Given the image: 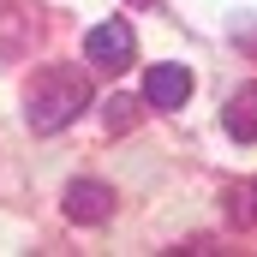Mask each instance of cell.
<instances>
[{
    "instance_id": "6da1fadb",
    "label": "cell",
    "mask_w": 257,
    "mask_h": 257,
    "mask_svg": "<svg viewBox=\"0 0 257 257\" xmlns=\"http://www.w3.org/2000/svg\"><path fill=\"white\" fill-rule=\"evenodd\" d=\"M90 108V72L84 66H42L24 84V120L30 132H60Z\"/></svg>"
},
{
    "instance_id": "7a4b0ae2",
    "label": "cell",
    "mask_w": 257,
    "mask_h": 257,
    "mask_svg": "<svg viewBox=\"0 0 257 257\" xmlns=\"http://www.w3.org/2000/svg\"><path fill=\"white\" fill-rule=\"evenodd\" d=\"M84 54H90V66H96V72H120V66L138 54V42H132V24H120V18L96 24V30L84 36Z\"/></svg>"
},
{
    "instance_id": "3957f363",
    "label": "cell",
    "mask_w": 257,
    "mask_h": 257,
    "mask_svg": "<svg viewBox=\"0 0 257 257\" xmlns=\"http://www.w3.org/2000/svg\"><path fill=\"white\" fill-rule=\"evenodd\" d=\"M186 96H192V72H186V66H150V72H144V102H150V108H180V102H186Z\"/></svg>"
},
{
    "instance_id": "277c9868",
    "label": "cell",
    "mask_w": 257,
    "mask_h": 257,
    "mask_svg": "<svg viewBox=\"0 0 257 257\" xmlns=\"http://www.w3.org/2000/svg\"><path fill=\"white\" fill-rule=\"evenodd\" d=\"M66 215L72 221H108L114 215V192L102 180H72L66 186Z\"/></svg>"
},
{
    "instance_id": "5b68a950",
    "label": "cell",
    "mask_w": 257,
    "mask_h": 257,
    "mask_svg": "<svg viewBox=\"0 0 257 257\" xmlns=\"http://www.w3.org/2000/svg\"><path fill=\"white\" fill-rule=\"evenodd\" d=\"M227 138H239V144H251V138H257V84H251V90H239V96L227 102Z\"/></svg>"
},
{
    "instance_id": "8992f818",
    "label": "cell",
    "mask_w": 257,
    "mask_h": 257,
    "mask_svg": "<svg viewBox=\"0 0 257 257\" xmlns=\"http://www.w3.org/2000/svg\"><path fill=\"white\" fill-rule=\"evenodd\" d=\"M126 120H132V96H108V126L126 132Z\"/></svg>"
},
{
    "instance_id": "52a82bcc",
    "label": "cell",
    "mask_w": 257,
    "mask_h": 257,
    "mask_svg": "<svg viewBox=\"0 0 257 257\" xmlns=\"http://www.w3.org/2000/svg\"><path fill=\"white\" fill-rule=\"evenodd\" d=\"M245 197H251V203H245V221H257V180L245 186Z\"/></svg>"
}]
</instances>
